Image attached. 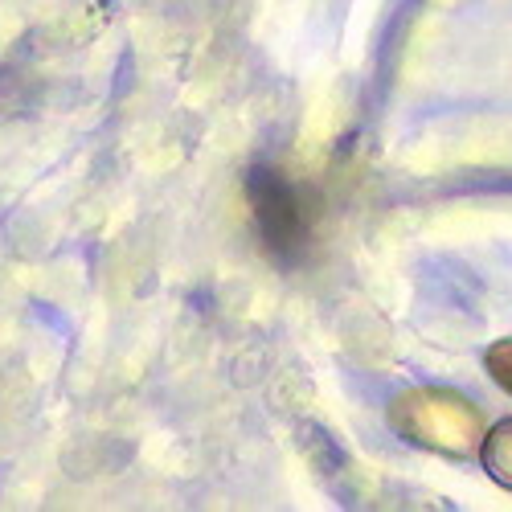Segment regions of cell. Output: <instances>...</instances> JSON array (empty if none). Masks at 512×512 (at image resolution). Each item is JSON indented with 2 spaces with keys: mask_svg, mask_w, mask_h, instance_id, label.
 I'll list each match as a JSON object with an SVG mask.
<instances>
[{
  "mask_svg": "<svg viewBox=\"0 0 512 512\" xmlns=\"http://www.w3.org/2000/svg\"><path fill=\"white\" fill-rule=\"evenodd\" d=\"M390 426L414 447L467 459L480 451L484 439V410L443 386H410L390 402Z\"/></svg>",
  "mask_w": 512,
  "mask_h": 512,
  "instance_id": "cell-1",
  "label": "cell"
},
{
  "mask_svg": "<svg viewBox=\"0 0 512 512\" xmlns=\"http://www.w3.org/2000/svg\"><path fill=\"white\" fill-rule=\"evenodd\" d=\"M250 205L259 213L267 246L283 254V259H295L308 242V213H304V201L295 193V185H287L271 168H259L250 177Z\"/></svg>",
  "mask_w": 512,
  "mask_h": 512,
  "instance_id": "cell-2",
  "label": "cell"
},
{
  "mask_svg": "<svg viewBox=\"0 0 512 512\" xmlns=\"http://www.w3.org/2000/svg\"><path fill=\"white\" fill-rule=\"evenodd\" d=\"M476 455L484 459V472H488L500 488L512 492V418H504V422L492 426V431H484Z\"/></svg>",
  "mask_w": 512,
  "mask_h": 512,
  "instance_id": "cell-3",
  "label": "cell"
},
{
  "mask_svg": "<svg viewBox=\"0 0 512 512\" xmlns=\"http://www.w3.org/2000/svg\"><path fill=\"white\" fill-rule=\"evenodd\" d=\"M488 373L512 394V340H500V345L488 349Z\"/></svg>",
  "mask_w": 512,
  "mask_h": 512,
  "instance_id": "cell-4",
  "label": "cell"
}]
</instances>
